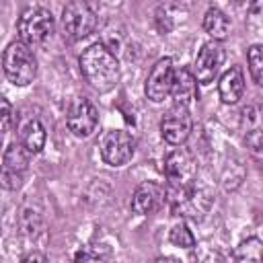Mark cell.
I'll return each mask as SVG.
<instances>
[{"label": "cell", "instance_id": "5b68a950", "mask_svg": "<svg viewBox=\"0 0 263 263\" xmlns=\"http://www.w3.org/2000/svg\"><path fill=\"white\" fill-rule=\"evenodd\" d=\"M164 177L171 189H183L193 185L195 179V162L193 156L185 148H175L164 158Z\"/></svg>", "mask_w": 263, "mask_h": 263}, {"label": "cell", "instance_id": "ffe728a7", "mask_svg": "<svg viewBox=\"0 0 263 263\" xmlns=\"http://www.w3.org/2000/svg\"><path fill=\"white\" fill-rule=\"evenodd\" d=\"M168 240L175 245V247H179V249H191L193 245H195V236H193V232L187 228V224H175L173 228H171V232H168Z\"/></svg>", "mask_w": 263, "mask_h": 263}, {"label": "cell", "instance_id": "2e32d148", "mask_svg": "<svg viewBox=\"0 0 263 263\" xmlns=\"http://www.w3.org/2000/svg\"><path fill=\"white\" fill-rule=\"evenodd\" d=\"M29 156H31V154L25 150V146H23L21 142L8 144L6 150H4V156H2V164H4L2 171L23 175V171H25L27 164H29Z\"/></svg>", "mask_w": 263, "mask_h": 263}, {"label": "cell", "instance_id": "9c48e42d", "mask_svg": "<svg viewBox=\"0 0 263 263\" xmlns=\"http://www.w3.org/2000/svg\"><path fill=\"white\" fill-rule=\"evenodd\" d=\"M175 72L177 70L173 68L171 58H160L152 66V70L146 78V84H144V92L152 103H162L171 95L173 82H175Z\"/></svg>", "mask_w": 263, "mask_h": 263}, {"label": "cell", "instance_id": "ac0fdd59", "mask_svg": "<svg viewBox=\"0 0 263 263\" xmlns=\"http://www.w3.org/2000/svg\"><path fill=\"white\" fill-rule=\"evenodd\" d=\"M236 263H263V242L259 238L242 240L234 251Z\"/></svg>", "mask_w": 263, "mask_h": 263}, {"label": "cell", "instance_id": "d4e9b609", "mask_svg": "<svg viewBox=\"0 0 263 263\" xmlns=\"http://www.w3.org/2000/svg\"><path fill=\"white\" fill-rule=\"evenodd\" d=\"M156 263H181L177 257H158Z\"/></svg>", "mask_w": 263, "mask_h": 263}, {"label": "cell", "instance_id": "5bb4252c", "mask_svg": "<svg viewBox=\"0 0 263 263\" xmlns=\"http://www.w3.org/2000/svg\"><path fill=\"white\" fill-rule=\"evenodd\" d=\"M171 97L175 99V105H181V107H189L197 99V80L191 70L181 68L175 72Z\"/></svg>", "mask_w": 263, "mask_h": 263}, {"label": "cell", "instance_id": "277c9868", "mask_svg": "<svg viewBox=\"0 0 263 263\" xmlns=\"http://www.w3.org/2000/svg\"><path fill=\"white\" fill-rule=\"evenodd\" d=\"M97 27V14L95 10L78 0V2H70L64 6L62 10V31L64 37L70 41H80L84 37H88Z\"/></svg>", "mask_w": 263, "mask_h": 263}, {"label": "cell", "instance_id": "52a82bcc", "mask_svg": "<svg viewBox=\"0 0 263 263\" xmlns=\"http://www.w3.org/2000/svg\"><path fill=\"white\" fill-rule=\"evenodd\" d=\"M224 47L220 41H208L201 45V49L195 55V64H193V76L199 84H212L214 78L220 72V66L224 64Z\"/></svg>", "mask_w": 263, "mask_h": 263}, {"label": "cell", "instance_id": "9a60e30c", "mask_svg": "<svg viewBox=\"0 0 263 263\" xmlns=\"http://www.w3.org/2000/svg\"><path fill=\"white\" fill-rule=\"evenodd\" d=\"M203 29L212 37V41H222L230 33V18L220 10V8H208L203 14Z\"/></svg>", "mask_w": 263, "mask_h": 263}, {"label": "cell", "instance_id": "7a4b0ae2", "mask_svg": "<svg viewBox=\"0 0 263 263\" xmlns=\"http://www.w3.org/2000/svg\"><path fill=\"white\" fill-rule=\"evenodd\" d=\"M2 70L14 86H27L37 74V60L31 47L23 41H12L2 53Z\"/></svg>", "mask_w": 263, "mask_h": 263}, {"label": "cell", "instance_id": "603a6c76", "mask_svg": "<svg viewBox=\"0 0 263 263\" xmlns=\"http://www.w3.org/2000/svg\"><path fill=\"white\" fill-rule=\"evenodd\" d=\"M2 185H4V189H16L21 185V175L2 171Z\"/></svg>", "mask_w": 263, "mask_h": 263}, {"label": "cell", "instance_id": "ba28073f", "mask_svg": "<svg viewBox=\"0 0 263 263\" xmlns=\"http://www.w3.org/2000/svg\"><path fill=\"white\" fill-rule=\"evenodd\" d=\"M134 138L125 129H111L101 140V156L109 166H123L134 156Z\"/></svg>", "mask_w": 263, "mask_h": 263}, {"label": "cell", "instance_id": "8992f818", "mask_svg": "<svg viewBox=\"0 0 263 263\" xmlns=\"http://www.w3.org/2000/svg\"><path fill=\"white\" fill-rule=\"evenodd\" d=\"M191 129H193V119L189 107L173 105L160 119V136L171 146H181L183 142H187Z\"/></svg>", "mask_w": 263, "mask_h": 263}, {"label": "cell", "instance_id": "e0dca14e", "mask_svg": "<svg viewBox=\"0 0 263 263\" xmlns=\"http://www.w3.org/2000/svg\"><path fill=\"white\" fill-rule=\"evenodd\" d=\"M21 144L25 146V150H27L29 154L41 152L43 146H45V127H43L37 119L29 121V123L23 127V132H21Z\"/></svg>", "mask_w": 263, "mask_h": 263}, {"label": "cell", "instance_id": "7c38bea8", "mask_svg": "<svg viewBox=\"0 0 263 263\" xmlns=\"http://www.w3.org/2000/svg\"><path fill=\"white\" fill-rule=\"evenodd\" d=\"M166 197V189L156 181H146L136 187L132 195V212L138 216H148L156 212Z\"/></svg>", "mask_w": 263, "mask_h": 263}, {"label": "cell", "instance_id": "8fae6325", "mask_svg": "<svg viewBox=\"0 0 263 263\" xmlns=\"http://www.w3.org/2000/svg\"><path fill=\"white\" fill-rule=\"evenodd\" d=\"M210 205V197L203 195V191L195 185L183 187V189H173L171 195V208L175 216H189V218H199Z\"/></svg>", "mask_w": 263, "mask_h": 263}, {"label": "cell", "instance_id": "d6986e66", "mask_svg": "<svg viewBox=\"0 0 263 263\" xmlns=\"http://www.w3.org/2000/svg\"><path fill=\"white\" fill-rule=\"evenodd\" d=\"M247 62L253 80L263 88V45H251L247 51Z\"/></svg>", "mask_w": 263, "mask_h": 263}, {"label": "cell", "instance_id": "cb8c5ba5", "mask_svg": "<svg viewBox=\"0 0 263 263\" xmlns=\"http://www.w3.org/2000/svg\"><path fill=\"white\" fill-rule=\"evenodd\" d=\"M23 263H49V261H47V257H45L43 253L33 251V253H29V255L23 259Z\"/></svg>", "mask_w": 263, "mask_h": 263}, {"label": "cell", "instance_id": "3957f363", "mask_svg": "<svg viewBox=\"0 0 263 263\" xmlns=\"http://www.w3.org/2000/svg\"><path fill=\"white\" fill-rule=\"evenodd\" d=\"M18 41L31 45L43 43L53 33V14L43 6H29L21 12L16 23Z\"/></svg>", "mask_w": 263, "mask_h": 263}, {"label": "cell", "instance_id": "4fadbf2b", "mask_svg": "<svg viewBox=\"0 0 263 263\" xmlns=\"http://www.w3.org/2000/svg\"><path fill=\"white\" fill-rule=\"evenodd\" d=\"M218 92H220L222 103H226V105H234L242 97V92H245V74H242L240 66H232L220 76Z\"/></svg>", "mask_w": 263, "mask_h": 263}, {"label": "cell", "instance_id": "6da1fadb", "mask_svg": "<svg viewBox=\"0 0 263 263\" xmlns=\"http://www.w3.org/2000/svg\"><path fill=\"white\" fill-rule=\"evenodd\" d=\"M78 66L84 80L99 92H109L119 82V62L105 43L88 45L82 51Z\"/></svg>", "mask_w": 263, "mask_h": 263}, {"label": "cell", "instance_id": "30bf717a", "mask_svg": "<svg viewBox=\"0 0 263 263\" xmlns=\"http://www.w3.org/2000/svg\"><path fill=\"white\" fill-rule=\"evenodd\" d=\"M66 123L76 138H88L99 125V109L88 99H76L68 109Z\"/></svg>", "mask_w": 263, "mask_h": 263}, {"label": "cell", "instance_id": "44dd1931", "mask_svg": "<svg viewBox=\"0 0 263 263\" xmlns=\"http://www.w3.org/2000/svg\"><path fill=\"white\" fill-rule=\"evenodd\" d=\"M109 255L107 249H103V245H95V247H86L80 249L74 257V263H105V257Z\"/></svg>", "mask_w": 263, "mask_h": 263}, {"label": "cell", "instance_id": "7402d4cb", "mask_svg": "<svg viewBox=\"0 0 263 263\" xmlns=\"http://www.w3.org/2000/svg\"><path fill=\"white\" fill-rule=\"evenodd\" d=\"M0 107H2V134H8V129H10V121H12V107H10V103H8V99H4L2 97V101H0Z\"/></svg>", "mask_w": 263, "mask_h": 263}]
</instances>
